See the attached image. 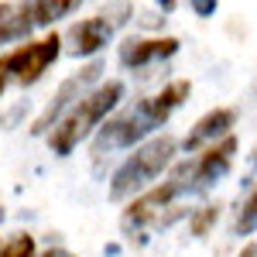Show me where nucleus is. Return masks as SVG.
Returning a JSON list of instances; mask_svg holds the SVG:
<instances>
[{
  "label": "nucleus",
  "instance_id": "nucleus-13",
  "mask_svg": "<svg viewBox=\"0 0 257 257\" xmlns=\"http://www.w3.org/2000/svg\"><path fill=\"white\" fill-rule=\"evenodd\" d=\"M257 226V199H254V189L247 192V202L240 206L237 219H233V237H250Z\"/></svg>",
  "mask_w": 257,
  "mask_h": 257
},
{
  "label": "nucleus",
  "instance_id": "nucleus-1",
  "mask_svg": "<svg viewBox=\"0 0 257 257\" xmlns=\"http://www.w3.org/2000/svg\"><path fill=\"white\" fill-rule=\"evenodd\" d=\"M123 96H127V86H123L120 79H106V82H99V86H89V89L55 120V127L45 134L52 155H59V158L72 155L82 141L89 138L99 123L117 110Z\"/></svg>",
  "mask_w": 257,
  "mask_h": 257
},
{
  "label": "nucleus",
  "instance_id": "nucleus-6",
  "mask_svg": "<svg viewBox=\"0 0 257 257\" xmlns=\"http://www.w3.org/2000/svg\"><path fill=\"white\" fill-rule=\"evenodd\" d=\"M237 148H240L237 138L226 134V138L206 144L202 151H196V158L185 161V196H202V192H209L219 178L230 172Z\"/></svg>",
  "mask_w": 257,
  "mask_h": 257
},
{
  "label": "nucleus",
  "instance_id": "nucleus-3",
  "mask_svg": "<svg viewBox=\"0 0 257 257\" xmlns=\"http://www.w3.org/2000/svg\"><path fill=\"white\" fill-rule=\"evenodd\" d=\"M161 127V120L151 113V103L148 99H138L134 106H123L120 113L99 123L96 138H93V161L110 158L113 151H123V148H138L141 141H148L155 131Z\"/></svg>",
  "mask_w": 257,
  "mask_h": 257
},
{
  "label": "nucleus",
  "instance_id": "nucleus-4",
  "mask_svg": "<svg viewBox=\"0 0 257 257\" xmlns=\"http://www.w3.org/2000/svg\"><path fill=\"white\" fill-rule=\"evenodd\" d=\"M62 55V35H45L38 41H28V45H18L11 52L0 55V96L11 82L18 86H35V82L55 65V59Z\"/></svg>",
  "mask_w": 257,
  "mask_h": 257
},
{
  "label": "nucleus",
  "instance_id": "nucleus-15",
  "mask_svg": "<svg viewBox=\"0 0 257 257\" xmlns=\"http://www.w3.org/2000/svg\"><path fill=\"white\" fill-rule=\"evenodd\" d=\"M38 247H35V237L31 233H18L7 243H0V257H35Z\"/></svg>",
  "mask_w": 257,
  "mask_h": 257
},
{
  "label": "nucleus",
  "instance_id": "nucleus-14",
  "mask_svg": "<svg viewBox=\"0 0 257 257\" xmlns=\"http://www.w3.org/2000/svg\"><path fill=\"white\" fill-rule=\"evenodd\" d=\"M216 219H219V206H202V209H196L189 216V233L192 237H209V230L216 226Z\"/></svg>",
  "mask_w": 257,
  "mask_h": 257
},
{
  "label": "nucleus",
  "instance_id": "nucleus-5",
  "mask_svg": "<svg viewBox=\"0 0 257 257\" xmlns=\"http://www.w3.org/2000/svg\"><path fill=\"white\" fill-rule=\"evenodd\" d=\"M127 18H131V4H127V0H117L113 7L99 11L93 18L76 21L62 41H69V55H76V59H93V55H99V52L113 41L117 28H123Z\"/></svg>",
  "mask_w": 257,
  "mask_h": 257
},
{
  "label": "nucleus",
  "instance_id": "nucleus-8",
  "mask_svg": "<svg viewBox=\"0 0 257 257\" xmlns=\"http://www.w3.org/2000/svg\"><path fill=\"white\" fill-rule=\"evenodd\" d=\"M99 76H103V62H99V59H93L89 65H82L79 72H72V76L62 82L59 89H55L52 103H48V106L38 113V120L31 123V134H35V138H45V134L55 127V120H59L62 113H65V110H69V106H72V103H76L86 89H89V86H96Z\"/></svg>",
  "mask_w": 257,
  "mask_h": 257
},
{
  "label": "nucleus",
  "instance_id": "nucleus-19",
  "mask_svg": "<svg viewBox=\"0 0 257 257\" xmlns=\"http://www.w3.org/2000/svg\"><path fill=\"white\" fill-rule=\"evenodd\" d=\"M175 4H178V0H158L161 14H172V11H175Z\"/></svg>",
  "mask_w": 257,
  "mask_h": 257
},
{
  "label": "nucleus",
  "instance_id": "nucleus-17",
  "mask_svg": "<svg viewBox=\"0 0 257 257\" xmlns=\"http://www.w3.org/2000/svg\"><path fill=\"white\" fill-rule=\"evenodd\" d=\"M189 7H192L196 18H213L216 7H219V0H189Z\"/></svg>",
  "mask_w": 257,
  "mask_h": 257
},
{
  "label": "nucleus",
  "instance_id": "nucleus-18",
  "mask_svg": "<svg viewBox=\"0 0 257 257\" xmlns=\"http://www.w3.org/2000/svg\"><path fill=\"white\" fill-rule=\"evenodd\" d=\"M35 257H76V254H69V250H62V247H52V250H45V254H35Z\"/></svg>",
  "mask_w": 257,
  "mask_h": 257
},
{
  "label": "nucleus",
  "instance_id": "nucleus-11",
  "mask_svg": "<svg viewBox=\"0 0 257 257\" xmlns=\"http://www.w3.org/2000/svg\"><path fill=\"white\" fill-rule=\"evenodd\" d=\"M82 0H21V14L31 21V28H52L55 21L79 11Z\"/></svg>",
  "mask_w": 257,
  "mask_h": 257
},
{
  "label": "nucleus",
  "instance_id": "nucleus-9",
  "mask_svg": "<svg viewBox=\"0 0 257 257\" xmlns=\"http://www.w3.org/2000/svg\"><path fill=\"white\" fill-rule=\"evenodd\" d=\"M233 127H237V110H233V106H216V110L202 113V117L192 123V131H189L185 141H182V151H185V155H196V151H202L206 144H213V141L233 134Z\"/></svg>",
  "mask_w": 257,
  "mask_h": 257
},
{
  "label": "nucleus",
  "instance_id": "nucleus-2",
  "mask_svg": "<svg viewBox=\"0 0 257 257\" xmlns=\"http://www.w3.org/2000/svg\"><path fill=\"white\" fill-rule=\"evenodd\" d=\"M178 155V141L172 134H158L151 141H141L134 148V155L120 165L113 178H110V199L113 202H123V199L144 192L161 172L172 168V161Z\"/></svg>",
  "mask_w": 257,
  "mask_h": 257
},
{
  "label": "nucleus",
  "instance_id": "nucleus-16",
  "mask_svg": "<svg viewBox=\"0 0 257 257\" xmlns=\"http://www.w3.org/2000/svg\"><path fill=\"white\" fill-rule=\"evenodd\" d=\"M21 117H28V103H24V99H21V103H14V106H11V110H7V113L0 117V123H4V131H14Z\"/></svg>",
  "mask_w": 257,
  "mask_h": 257
},
{
  "label": "nucleus",
  "instance_id": "nucleus-12",
  "mask_svg": "<svg viewBox=\"0 0 257 257\" xmlns=\"http://www.w3.org/2000/svg\"><path fill=\"white\" fill-rule=\"evenodd\" d=\"M189 93H192V82H189V79H172V82H168V86L158 93V96H148V103H151V113H155V117L165 123V120H168V117L178 110V106L189 99Z\"/></svg>",
  "mask_w": 257,
  "mask_h": 257
},
{
  "label": "nucleus",
  "instance_id": "nucleus-10",
  "mask_svg": "<svg viewBox=\"0 0 257 257\" xmlns=\"http://www.w3.org/2000/svg\"><path fill=\"white\" fill-rule=\"evenodd\" d=\"M178 38H127L120 45L117 59L123 69H144L151 62H161V59H172L178 52Z\"/></svg>",
  "mask_w": 257,
  "mask_h": 257
},
{
  "label": "nucleus",
  "instance_id": "nucleus-20",
  "mask_svg": "<svg viewBox=\"0 0 257 257\" xmlns=\"http://www.w3.org/2000/svg\"><path fill=\"white\" fill-rule=\"evenodd\" d=\"M240 257H257V247H254V243H243V250H240Z\"/></svg>",
  "mask_w": 257,
  "mask_h": 257
},
{
  "label": "nucleus",
  "instance_id": "nucleus-21",
  "mask_svg": "<svg viewBox=\"0 0 257 257\" xmlns=\"http://www.w3.org/2000/svg\"><path fill=\"white\" fill-rule=\"evenodd\" d=\"M0 219H4V206H0Z\"/></svg>",
  "mask_w": 257,
  "mask_h": 257
},
{
  "label": "nucleus",
  "instance_id": "nucleus-7",
  "mask_svg": "<svg viewBox=\"0 0 257 257\" xmlns=\"http://www.w3.org/2000/svg\"><path fill=\"white\" fill-rule=\"evenodd\" d=\"M178 196H182V178L178 175H168V182H161V185L141 192V196H131L123 216H120V230H123V233H138L148 223H158L161 213L172 209V202H175Z\"/></svg>",
  "mask_w": 257,
  "mask_h": 257
}]
</instances>
